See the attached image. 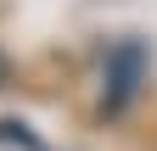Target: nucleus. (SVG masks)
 <instances>
[{"instance_id":"obj_2","label":"nucleus","mask_w":157,"mask_h":151,"mask_svg":"<svg viewBox=\"0 0 157 151\" xmlns=\"http://www.w3.org/2000/svg\"><path fill=\"white\" fill-rule=\"evenodd\" d=\"M11 79H17V62H11V56H6V50H0V90H6Z\"/></svg>"},{"instance_id":"obj_1","label":"nucleus","mask_w":157,"mask_h":151,"mask_svg":"<svg viewBox=\"0 0 157 151\" xmlns=\"http://www.w3.org/2000/svg\"><path fill=\"white\" fill-rule=\"evenodd\" d=\"M135 79H140V50H135V45H124V50L112 56V67H107V84H112V95H107V106H112V112L124 106V101L135 95V90H140Z\"/></svg>"}]
</instances>
